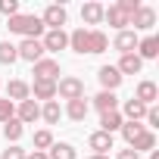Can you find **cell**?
<instances>
[{
	"mask_svg": "<svg viewBox=\"0 0 159 159\" xmlns=\"http://www.w3.org/2000/svg\"><path fill=\"white\" fill-rule=\"evenodd\" d=\"M19 59V53H16V44H10V41H0V62L3 66H13Z\"/></svg>",
	"mask_w": 159,
	"mask_h": 159,
	"instance_id": "obj_31",
	"label": "cell"
},
{
	"mask_svg": "<svg viewBox=\"0 0 159 159\" xmlns=\"http://www.w3.org/2000/svg\"><path fill=\"white\" fill-rule=\"evenodd\" d=\"M34 81H59V62L53 56H44L34 62Z\"/></svg>",
	"mask_w": 159,
	"mask_h": 159,
	"instance_id": "obj_3",
	"label": "cell"
},
{
	"mask_svg": "<svg viewBox=\"0 0 159 159\" xmlns=\"http://www.w3.org/2000/svg\"><path fill=\"white\" fill-rule=\"evenodd\" d=\"M103 10H106V7H100V3L91 0V3L81 7V19H84L88 25H100V22H103Z\"/></svg>",
	"mask_w": 159,
	"mask_h": 159,
	"instance_id": "obj_22",
	"label": "cell"
},
{
	"mask_svg": "<svg viewBox=\"0 0 159 159\" xmlns=\"http://www.w3.org/2000/svg\"><path fill=\"white\" fill-rule=\"evenodd\" d=\"M122 125H125V119H122L119 109H112V112H100V131L112 134V131H119Z\"/></svg>",
	"mask_w": 159,
	"mask_h": 159,
	"instance_id": "obj_19",
	"label": "cell"
},
{
	"mask_svg": "<svg viewBox=\"0 0 159 159\" xmlns=\"http://www.w3.org/2000/svg\"><path fill=\"white\" fill-rule=\"evenodd\" d=\"M116 159H137V153L128 147V150H119V156H116Z\"/></svg>",
	"mask_w": 159,
	"mask_h": 159,
	"instance_id": "obj_36",
	"label": "cell"
},
{
	"mask_svg": "<svg viewBox=\"0 0 159 159\" xmlns=\"http://www.w3.org/2000/svg\"><path fill=\"white\" fill-rule=\"evenodd\" d=\"M28 91L34 94L31 100H44V103L56 100V81H34V84H31Z\"/></svg>",
	"mask_w": 159,
	"mask_h": 159,
	"instance_id": "obj_13",
	"label": "cell"
},
{
	"mask_svg": "<svg viewBox=\"0 0 159 159\" xmlns=\"http://www.w3.org/2000/svg\"><path fill=\"white\" fill-rule=\"evenodd\" d=\"M88 147L94 150V156H106V153L112 150V134H106V131H94V134L88 137Z\"/></svg>",
	"mask_w": 159,
	"mask_h": 159,
	"instance_id": "obj_10",
	"label": "cell"
},
{
	"mask_svg": "<svg viewBox=\"0 0 159 159\" xmlns=\"http://www.w3.org/2000/svg\"><path fill=\"white\" fill-rule=\"evenodd\" d=\"M22 134H25V125H22V122H19L16 116H13L10 122H3V137H7L10 143H16V140H19Z\"/></svg>",
	"mask_w": 159,
	"mask_h": 159,
	"instance_id": "obj_25",
	"label": "cell"
},
{
	"mask_svg": "<svg viewBox=\"0 0 159 159\" xmlns=\"http://www.w3.org/2000/svg\"><path fill=\"white\" fill-rule=\"evenodd\" d=\"M131 25H134V31L153 28V25H156V10H153V7H140V10L131 16Z\"/></svg>",
	"mask_w": 159,
	"mask_h": 159,
	"instance_id": "obj_8",
	"label": "cell"
},
{
	"mask_svg": "<svg viewBox=\"0 0 159 159\" xmlns=\"http://www.w3.org/2000/svg\"><path fill=\"white\" fill-rule=\"evenodd\" d=\"M16 119L22 122V125H31V122H38L41 119V106H38V100H22L19 103V109H16Z\"/></svg>",
	"mask_w": 159,
	"mask_h": 159,
	"instance_id": "obj_7",
	"label": "cell"
},
{
	"mask_svg": "<svg viewBox=\"0 0 159 159\" xmlns=\"http://www.w3.org/2000/svg\"><path fill=\"white\" fill-rule=\"evenodd\" d=\"M13 116H16V106H13L7 97H0V122H10Z\"/></svg>",
	"mask_w": 159,
	"mask_h": 159,
	"instance_id": "obj_32",
	"label": "cell"
},
{
	"mask_svg": "<svg viewBox=\"0 0 159 159\" xmlns=\"http://www.w3.org/2000/svg\"><path fill=\"white\" fill-rule=\"evenodd\" d=\"M75 156H78V153H75L72 143H53L50 153H47V159H75Z\"/></svg>",
	"mask_w": 159,
	"mask_h": 159,
	"instance_id": "obj_30",
	"label": "cell"
},
{
	"mask_svg": "<svg viewBox=\"0 0 159 159\" xmlns=\"http://www.w3.org/2000/svg\"><path fill=\"white\" fill-rule=\"evenodd\" d=\"M91 159H109V156H91Z\"/></svg>",
	"mask_w": 159,
	"mask_h": 159,
	"instance_id": "obj_38",
	"label": "cell"
},
{
	"mask_svg": "<svg viewBox=\"0 0 159 159\" xmlns=\"http://www.w3.org/2000/svg\"><path fill=\"white\" fill-rule=\"evenodd\" d=\"M0 159H25V150H22V147H16V143H10L3 153H0Z\"/></svg>",
	"mask_w": 159,
	"mask_h": 159,
	"instance_id": "obj_34",
	"label": "cell"
},
{
	"mask_svg": "<svg viewBox=\"0 0 159 159\" xmlns=\"http://www.w3.org/2000/svg\"><path fill=\"white\" fill-rule=\"evenodd\" d=\"M97 78H100L103 91H112V94H116V88L122 84V75H119V69H116V66H100Z\"/></svg>",
	"mask_w": 159,
	"mask_h": 159,
	"instance_id": "obj_11",
	"label": "cell"
},
{
	"mask_svg": "<svg viewBox=\"0 0 159 159\" xmlns=\"http://www.w3.org/2000/svg\"><path fill=\"white\" fill-rule=\"evenodd\" d=\"M103 19H106V22H109V25H112L116 31H125V28L131 25V16H128V13H122V10H119L116 3H112L109 10H103Z\"/></svg>",
	"mask_w": 159,
	"mask_h": 159,
	"instance_id": "obj_12",
	"label": "cell"
},
{
	"mask_svg": "<svg viewBox=\"0 0 159 159\" xmlns=\"http://www.w3.org/2000/svg\"><path fill=\"white\" fill-rule=\"evenodd\" d=\"M131 150H134V153H147V150H156V134H153V131H143V134H140V137L131 143Z\"/></svg>",
	"mask_w": 159,
	"mask_h": 159,
	"instance_id": "obj_29",
	"label": "cell"
},
{
	"mask_svg": "<svg viewBox=\"0 0 159 159\" xmlns=\"http://www.w3.org/2000/svg\"><path fill=\"white\" fill-rule=\"evenodd\" d=\"M0 13L3 16H19V0H0Z\"/></svg>",
	"mask_w": 159,
	"mask_h": 159,
	"instance_id": "obj_33",
	"label": "cell"
},
{
	"mask_svg": "<svg viewBox=\"0 0 159 159\" xmlns=\"http://www.w3.org/2000/svg\"><path fill=\"white\" fill-rule=\"evenodd\" d=\"M7 94H10V97H7L10 103H13V100H16V103H22V100H28V97H31V91H28V84H25V81H19V78H13V81H10V88H7Z\"/></svg>",
	"mask_w": 159,
	"mask_h": 159,
	"instance_id": "obj_21",
	"label": "cell"
},
{
	"mask_svg": "<svg viewBox=\"0 0 159 159\" xmlns=\"http://www.w3.org/2000/svg\"><path fill=\"white\" fill-rule=\"evenodd\" d=\"M119 131H122V137H125V140H128V147H131V143H134V140H137V137H140V134H143L147 128H143L140 122H125V125H122Z\"/></svg>",
	"mask_w": 159,
	"mask_h": 159,
	"instance_id": "obj_28",
	"label": "cell"
},
{
	"mask_svg": "<svg viewBox=\"0 0 159 159\" xmlns=\"http://www.w3.org/2000/svg\"><path fill=\"white\" fill-rule=\"evenodd\" d=\"M147 116V106L143 103H137L134 97L131 100H125V109H122V119H128V122H140Z\"/></svg>",
	"mask_w": 159,
	"mask_h": 159,
	"instance_id": "obj_23",
	"label": "cell"
},
{
	"mask_svg": "<svg viewBox=\"0 0 159 159\" xmlns=\"http://www.w3.org/2000/svg\"><path fill=\"white\" fill-rule=\"evenodd\" d=\"M91 103H94V109H97V112H112V109H119V97H116L112 91H100Z\"/></svg>",
	"mask_w": 159,
	"mask_h": 159,
	"instance_id": "obj_17",
	"label": "cell"
},
{
	"mask_svg": "<svg viewBox=\"0 0 159 159\" xmlns=\"http://www.w3.org/2000/svg\"><path fill=\"white\" fill-rule=\"evenodd\" d=\"M41 44H44V53H56V50H66L69 47V34L62 28H56V31H47L41 38Z\"/></svg>",
	"mask_w": 159,
	"mask_h": 159,
	"instance_id": "obj_6",
	"label": "cell"
},
{
	"mask_svg": "<svg viewBox=\"0 0 159 159\" xmlns=\"http://www.w3.org/2000/svg\"><path fill=\"white\" fill-rule=\"evenodd\" d=\"M56 97H62V100H81L84 97V81L75 78V75L59 78V81H56Z\"/></svg>",
	"mask_w": 159,
	"mask_h": 159,
	"instance_id": "obj_2",
	"label": "cell"
},
{
	"mask_svg": "<svg viewBox=\"0 0 159 159\" xmlns=\"http://www.w3.org/2000/svg\"><path fill=\"white\" fill-rule=\"evenodd\" d=\"M88 31H91V28H75V31L69 34V47H72L75 53H81V56L88 53Z\"/></svg>",
	"mask_w": 159,
	"mask_h": 159,
	"instance_id": "obj_24",
	"label": "cell"
},
{
	"mask_svg": "<svg viewBox=\"0 0 159 159\" xmlns=\"http://www.w3.org/2000/svg\"><path fill=\"white\" fill-rule=\"evenodd\" d=\"M7 28L13 31V34H22V38H34V41H41V34H44V22H41V16H13L10 22H7Z\"/></svg>",
	"mask_w": 159,
	"mask_h": 159,
	"instance_id": "obj_1",
	"label": "cell"
},
{
	"mask_svg": "<svg viewBox=\"0 0 159 159\" xmlns=\"http://www.w3.org/2000/svg\"><path fill=\"white\" fill-rule=\"evenodd\" d=\"M106 47H109V38L100 28H91L88 31V53H106Z\"/></svg>",
	"mask_w": 159,
	"mask_h": 159,
	"instance_id": "obj_18",
	"label": "cell"
},
{
	"mask_svg": "<svg viewBox=\"0 0 159 159\" xmlns=\"http://www.w3.org/2000/svg\"><path fill=\"white\" fill-rule=\"evenodd\" d=\"M41 119H44L47 125H56V122L62 119V109H59V103H56V100L44 103V106H41Z\"/></svg>",
	"mask_w": 159,
	"mask_h": 159,
	"instance_id": "obj_26",
	"label": "cell"
},
{
	"mask_svg": "<svg viewBox=\"0 0 159 159\" xmlns=\"http://www.w3.org/2000/svg\"><path fill=\"white\" fill-rule=\"evenodd\" d=\"M134 100H137V103H143V106H153V103L159 100V88H156L153 81H140V84H137Z\"/></svg>",
	"mask_w": 159,
	"mask_h": 159,
	"instance_id": "obj_14",
	"label": "cell"
},
{
	"mask_svg": "<svg viewBox=\"0 0 159 159\" xmlns=\"http://www.w3.org/2000/svg\"><path fill=\"white\" fill-rule=\"evenodd\" d=\"M137 56H140V62H143V59H156V56H159V38L150 34V38L137 41Z\"/></svg>",
	"mask_w": 159,
	"mask_h": 159,
	"instance_id": "obj_15",
	"label": "cell"
},
{
	"mask_svg": "<svg viewBox=\"0 0 159 159\" xmlns=\"http://www.w3.org/2000/svg\"><path fill=\"white\" fill-rule=\"evenodd\" d=\"M0 88H3V81H0Z\"/></svg>",
	"mask_w": 159,
	"mask_h": 159,
	"instance_id": "obj_39",
	"label": "cell"
},
{
	"mask_svg": "<svg viewBox=\"0 0 159 159\" xmlns=\"http://www.w3.org/2000/svg\"><path fill=\"white\" fill-rule=\"evenodd\" d=\"M88 109H91V103L81 97V100H69V106H66V116L72 119V122H84L88 119Z\"/></svg>",
	"mask_w": 159,
	"mask_h": 159,
	"instance_id": "obj_20",
	"label": "cell"
},
{
	"mask_svg": "<svg viewBox=\"0 0 159 159\" xmlns=\"http://www.w3.org/2000/svg\"><path fill=\"white\" fill-rule=\"evenodd\" d=\"M25 159H47V153H38L34 150V153H25Z\"/></svg>",
	"mask_w": 159,
	"mask_h": 159,
	"instance_id": "obj_37",
	"label": "cell"
},
{
	"mask_svg": "<svg viewBox=\"0 0 159 159\" xmlns=\"http://www.w3.org/2000/svg\"><path fill=\"white\" fill-rule=\"evenodd\" d=\"M53 143H56V140H53V131H50V128L34 131V150H38V153H47Z\"/></svg>",
	"mask_w": 159,
	"mask_h": 159,
	"instance_id": "obj_27",
	"label": "cell"
},
{
	"mask_svg": "<svg viewBox=\"0 0 159 159\" xmlns=\"http://www.w3.org/2000/svg\"><path fill=\"white\" fill-rule=\"evenodd\" d=\"M116 69H119V75L125 78V75H137V72L143 69V62H140V56H137V53H125V56L119 59V66H116Z\"/></svg>",
	"mask_w": 159,
	"mask_h": 159,
	"instance_id": "obj_16",
	"label": "cell"
},
{
	"mask_svg": "<svg viewBox=\"0 0 159 159\" xmlns=\"http://www.w3.org/2000/svg\"><path fill=\"white\" fill-rule=\"evenodd\" d=\"M137 41H140V38H137V34H134L131 28H125V31H119V34H116L112 47H116V50H119V53L125 56V53H134V50H137Z\"/></svg>",
	"mask_w": 159,
	"mask_h": 159,
	"instance_id": "obj_9",
	"label": "cell"
},
{
	"mask_svg": "<svg viewBox=\"0 0 159 159\" xmlns=\"http://www.w3.org/2000/svg\"><path fill=\"white\" fill-rule=\"evenodd\" d=\"M143 119H147L143 128H159V109H156V106H147V116H143Z\"/></svg>",
	"mask_w": 159,
	"mask_h": 159,
	"instance_id": "obj_35",
	"label": "cell"
},
{
	"mask_svg": "<svg viewBox=\"0 0 159 159\" xmlns=\"http://www.w3.org/2000/svg\"><path fill=\"white\" fill-rule=\"evenodd\" d=\"M66 19H69V13H66V7H59V3H50V7L44 10V16H41L44 28H50V31L62 28V25H66Z\"/></svg>",
	"mask_w": 159,
	"mask_h": 159,
	"instance_id": "obj_5",
	"label": "cell"
},
{
	"mask_svg": "<svg viewBox=\"0 0 159 159\" xmlns=\"http://www.w3.org/2000/svg\"><path fill=\"white\" fill-rule=\"evenodd\" d=\"M16 53H19V59H25V62H38V59H44V44L41 41H34V38H22V44L16 47Z\"/></svg>",
	"mask_w": 159,
	"mask_h": 159,
	"instance_id": "obj_4",
	"label": "cell"
}]
</instances>
